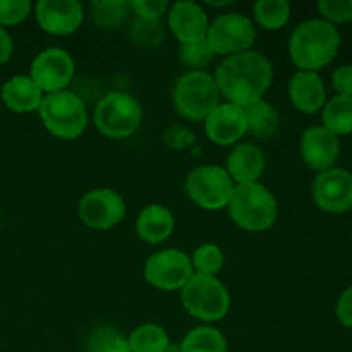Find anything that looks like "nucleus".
<instances>
[{"instance_id":"obj_1","label":"nucleus","mask_w":352,"mask_h":352,"mask_svg":"<svg viewBox=\"0 0 352 352\" xmlns=\"http://www.w3.org/2000/svg\"><path fill=\"white\" fill-rule=\"evenodd\" d=\"M213 78L220 95L244 109L263 100L274 81V67L263 54L250 50L223 58Z\"/></svg>"},{"instance_id":"obj_2","label":"nucleus","mask_w":352,"mask_h":352,"mask_svg":"<svg viewBox=\"0 0 352 352\" xmlns=\"http://www.w3.org/2000/svg\"><path fill=\"white\" fill-rule=\"evenodd\" d=\"M339 30L325 19H308L299 24L289 40V55L301 71L316 72L327 67L340 50Z\"/></svg>"},{"instance_id":"obj_3","label":"nucleus","mask_w":352,"mask_h":352,"mask_svg":"<svg viewBox=\"0 0 352 352\" xmlns=\"http://www.w3.org/2000/svg\"><path fill=\"white\" fill-rule=\"evenodd\" d=\"M230 219L248 232H263L270 229L278 217V205L270 189L260 182L237 184L229 205Z\"/></svg>"},{"instance_id":"obj_4","label":"nucleus","mask_w":352,"mask_h":352,"mask_svg":"<svg viewBox=\"0 0 352 352\" xmlns=\"http://www.w3.org/2000/svg\"><path fill=\"white\" fill-rule=\"evenodd\" d=\"M220 89L215 78L206 71H189L175 82L172 102L181 117L191 122H205L220 105Z\"/></svg>"},{"instance_id":"obj_5","label":"nucleus","mask_w":352,"mask_h":352,"mask_svg":"<svg viewBox=\"0 0 352 352\" xmlns=\"http://www.w3.org/2000/svg\"><path fill=\"white\" fill-rule=\"evenodd\" d=\"M38 113L48 133L58 140H76L88 126V110L85 102L69 89L45 95Z\"/></svg>"},{"instance_id":"obj_6","label":"nucleus","mask_w":352,"mask_h":352,"mask_svg":"<svg viewBox=\"0 0 352 352\" xmlns=\"http://www.w3.org/2000/svg\"><path fill=\"white\" fill-rule=\"evenodd\" d=\"M95 126L100 133L110 140H127L140 129L143 122V109L131 93H107L96 103Z\"/></svg>"},{"instance_id":"obj_7","label":"nucleus","mask_w":352,"mask_h":352,"mask_svg":"<svg viewBox=\"0 0 352 352\" xmlns=\"http://www.w3.org/2000/svg\"><path fill=\"white\" fill-rule=\"evenodd\" d=\"M181 291L182 306L195 318L219 322L229 313L230 294L217 277L195 274Z\"/></svg>"},{"instance_id":"obj_8","label":"nucleus","mask_w":352,"mask_h":352,"mask_svg":"<svg viewBox=\"0 0 352 352\" xmlns=\"http://www.w3.org/2000/svg\"><path fill=\"white\" fill-rule=\"evenodd\" d=\"M236 184L226 168L201 165L192 168L186 177V195L203 210L217 212L227 208Z\"/></svg>"},{"instance_id":"obj_9","label":"nucleus","mask_w":352,"mask_h":352,"mask_svg":"<svg viewBox=\"0 0 352 352\" xmlns=\"http://www.w3.org/2000/svg\"><path fill=\"white\" fill-rule=\"evenodd\" d=\"M256 40V30L250 17L241 12L222 14L212 21L206 33V41L215 55L244 54L250 52Z\"/></svg>"},{"instance_id":"obj_10","label":"nucleus","mask_w":352,"mask_h":352,"mask_svg":"<svg viewBox=\"0 0 352 352\" xmlns=\"http://www.w3.org/2000/svg\"><path fill=\"white\" fill-rule=\"evenodd\" d=\"M195 275L191 258L179 250H164L151 254L144 263V278L160 291H179Z\"/></svg>"},{"instance_id":"obj_11","label":"nucleus","mask_w":352,"mask_h":352,"mask_svg":"<svg viewBox=\"0 0 352 352\" xmlns=\"http://www.w3.org/2000/svg\"><path fill=\"white\" fill-rule=\"evenodd\" d=\"M72 76H74V60L64 48H47L31 62L30 78L45 95L67 89Z\"/></svg>"},{"instance_id":"obj_12","label":"nucleus","mask_w":352,"mask_h":352,"mask_svg":"<svg viewBox=\"0 0 352 352\" xmlns=\"http://www.w3.org/2000/svg\"><path fill=\"white\" fill-rule=\"evenodd\" d=\"M78 212L85 226L96 230H107L122 222L126 215V203L113 189L96 188L82 196Z\"/></svg>"},{"instance_id":"obj_13","label":"nucleus","mask_w":352,"mask_h":352,"mask_svg":"<svg viewBox=\"0 0 352 352\" xmlns=\"http://www.w3.org/2000/svg\"><path fill=\"white\" fill-rule=\"evenodd\" d=\"M313 199L327 213H346L352 208V174L344 168L320 172L313 182Z\"/></svg>"},{"instance_id":"obj_14","label":"nucleus","mask_w":352,"mask_h":352,"mask_svg":"<svg viewBox=\"0 0 352 352\" xmlns=\"http://www.w3.org/2000/svg\"><path fill=\"white\" fill-rule=\"evenodd\" d=\"M34 17L41 30L54 36L76 33L85 21V9L78 0H40Z\"/></svg>"},{"instance_id":"obj_15","label":"nucleus","mask_w":352,"mask_h":352,"mask_svg":"<svg viewBox=\"0 0 352 352\" xmlns=\"http://www.w3.org/2000/svg\"><path fill=\"white\" fill-rule=\"evenodd\" d=\"M299 151L309 168L316 172H325L339 160L340 141L336 134L323 126H313L302 133Z\"/></svg>"},{"instance_id":"obj_16","label":"nucleus","mask_w":352,"mask_h":352,"mask_svg":"<svg viewBox=\"0 0 352 352\" xmlns=\"http://www.w3.org/2000/svg\"><path fill=\"white\" fill-rule=\"evenodd\" d=\"M205 133L212 143L229 146L237 143L248 133L246 112L234 103H220L205 119Z\"/></svg>"},{"instance_id":"obj_17","label":"nucleus","mask_w":352,"mask_h":352,"mask_svg":"<svg viewBox=\"0 0 352 352\" xmlns=\"http://www.w3.org/2000/svg\"><path fill=\"white\" fill-rule=\"evenodd\" d=\"M168 28L181 45L195 43L206 38L208 33V16L199 3L191 0H181L168 7Z\"/></svg>"},{"instance_id":"obj_18","label":"nucleus","mask_w":352,"mask_h":352,"mask_svg":"<svg viewBox=\"0 0 352 352\" xmlns=\"http://www.w3.org/2000/svg\"><path fill=\"white\" fill-rule=\"evenodd\" d=\"M289 96L296 109L302 113H316L327 103V88L316 72L298 71L289 81Z\"/></svg>"},{"instance_id":"obj_19","label":"nucleus","mask_w":352,"mask_h":352,"mask_svg":"<svg viewBox=\"0 0 352 352\" xmlns=\"http://www.w3.org/2000/svg\"><path fill=\"white\" fill-rule=\"evenodd\" d=\"M267 167V158L260 146L253 143H243L234 148L227 157V174L234 184H250L258 182Z\"/></svg>"},{"instance_id":"obj_20","label":"nucleus","mask_w":352,"mask_h":352,"mask_svg":"<svg viewBox=\"0 0 352 352\" xmlns=\"http://www.w3.org/2000/svg\"><path fill=\"white\" fill-rule=\"evenodd\" d=\"M45 93L34 85L30 76H14L2 86V102L16 113L38 112Z\"/></svg>"},{"instance_id":"obj_21","label":"nucleus","mask_w":352,"mask_h":352,"mask_svg":"<svg viewBox=\"0 0 352 352\" xmlns=\"http://www.w3.org/2000/svg\"><path fill=\"white\" fill-rule=\"evenodd\" d=\"M175 227L174 215L164 205H148L140 212L136 220V232L143 243L162 244L172 236Z\"/></svg>"},{"instance_id":"obj_22","label":"nucleus","mask_w":352,"mask_h":352,"mask_svg":"<svg viewBox=\"0 0 352 352\" xmlns=\"http://www.w3.org/2000/svg\"><path fill=\"white\" fill-rule=\"evenodd\" d=\"M248 120V133L258 138L275 136L278 133V126H280V119L272 103L265 102V100H258V102L251 103V105L244 107Z\"/></svg>"},{"instance_id":"obj_23","label":"nucleus","mask_w":352,"mask_h":352,"mask_svg":"<svg viewBox=\"0 0 352 352\" xmlns=\"http://www.w3.org/2000/svg\"><path fill=\"white\" fill-rule=\"evenodd\" d=\"M323 127L330 133L346 136L352 133V96L337 95L325 103L322 110Z\"/></svg>"},{"instance_id":"obj_24","label":"nucleus","mask_w":352,"mask_h":352,"mask_svg":"<svg viewBox=\"0 0 352 352\" xmlns=\"http://www.w3.org/2000/svg\"><path fill=\"white\" fill-rule=\"evenodd\" d=\"M131 352H165L170 339L164 327L157 323H143L127 336Z\"/></svg>"},{"instance_id":"obj_25","label":"nucleus","mask_w":352,"mask_h":352,"mask_svg":"<svg viewBox=\"0 0 352 352\" xmlns=\"http://www.w3.org/2000/svg\"><path fill=\"white\" fill-rule=\"evenodd\" d=\"M253 16L263 30H282L291 19V3L287 0H258L253 6Z\"/></svg>"},{"instance_id":"obj_26","label":"nucleus","mask_w":352,"mask_h":352,"mask_svg":"<svg viewBox=\"0 0 352 352\" xmlns=\"http://www.w3.org/2000/svg\"><path fill=\"white\" fill-rule=\"evenodd\" d=\"M182 352H227V340L213 327H196L179 344Z\"/></svg>"},{"instance_id":"obj_27","label":"nucleus","mask_w":352,"mask_h":352,"mask_svg":"<svg viewBox=\"0 0 352 352\" xmlns=\"http://www.w3.org/2000/svg\"><path fill=\"white\" fill-rule=\"evenodd\" d=\"M93 19L103 30H116L129 19L131 6L127 0H96L91 3Z\"/></svg>"},{"instance_id":"obj_28","label":"nucleus","mask_w":352,"mask_h":352,"mask_svg":"<svg viewBox=\"0 0 352 352\" xmlns=\"http://www.w3.org/2000/svg\"><path fill=\"white\" fill-rule=\"evenodd\" d=\"M86 352H131L127 337L113 325H100L89 332Z\"/></svg>"},{"instance_id":"obj_29","label":"nucleus","mask_w":352,"mask_h":352,"mask_svg":"<svg viewBox=\"0 0 352 352\" xmlns=\"http://www.w3.org/2000/svg\"><path fill=\"white\" fill-rule=\"evenodd\" d=\"M191 265L195 274L215 277L223 267V253L217 244L205 243L195 250L191 256Z\"/></svg>"},{"instance_id":"obj_30","label":"nucleus","mask_w":352,"mask_h":352,"mask_svg":"<svg viewBox=\"0 0 352 352\" xmlns=\"http://www.w3.org/2000/svg\"><path fill=\"white\" fill-rule=\"evenodd\" d=\"M129 34L134 43L141 45V47H157L164 40V24L160 23V19L151 21L134 17L129 28Z\"/></svg>"},{"instance_id":"obj_31","label":"nucleus","mask_w":352,"mask_h":352,"mask_svg":"<svg viewBox=\"0 0 352 352\" xmlns=\"http://www.w3.org/2000/svg\"><path fill=\"white\" fill-rule=\"evenodd\" d=\"M213 57H215V54L210 48L206 38L195 41V43H186L179 47V58H181V62L188 65V67H192L195 71H203L213 60Z\"/></svg>"},{"instance_id":"obj_32","label":"nucleus","mask_w":352,"mask_h":352,"mask_svg":"<svg viewBox=\"0 0 352 352\" xmlns=\"http://www.w3.org/2000/svg\"><path fill=\"white\" fill-rule=\"evenodd\" d=\"M30 0H0V26H16L31 14Z\"/></svg>"},{"instance_id":"obj_33","label":"nucleus","mask_w":352,"mask_h":352,"mask_svg":"<svg viewBox=\"0 0 352 352\" xmlns=\"http://www.w3.org/2000/svg\"><path fill=\"white\" fill-rule=\"evenodd\" d=\"M318 10L333 26L352 21V0H320Z\"/></svg>"},{"instance_id":"obj_34","label":"nucleus","mask_w":352,"mask_h":352,"mask_svg":"<svg viewBox=\"0 0 352 352\" xmlns=\"http://www.w3.org/2000/svg\"><path fill=\"white\" fill-rule=\"evenodd\" d=\"M131 10L140 19L157 21L168 10L170 3L167 0H131Z\"/></svg>"},{"instance_id":"obj_35","label":"nucleus","mask_w":352,"mask_h":352,"mask_svg":"<svg viewBox=\"0 0 352 352\" xmlns=\"http://www.w3.org/2000/svg\"><path fill=\"white\" fill-rule=\"evenodd\" d=\"M332 86L337 95L352 96V65H340L333 71Z\"/></svg>"},{"instance_id":"obj_36","label":"nucleus","mask_w":352,"mask_h":352,"mask_svg":"<svg viewBox=\"0 0 352 352\" xmlns=\"http://www.w3.org/2000/svg\"><path fill=\"white\" fill-rule=\"evenodd\" d=\"M336 315L344 327L352 329V285L340 294L336 306Z\"/></svg>"},{"instance_id":"obj_37","label":"nucleus","mask_w":352,"mask_h":352,"mask_svg":"<svg viewBox=\"0 0 352 352\" xmlns=\"http://www.w3.org/2000/svg\"><path fill=\"white\" fill-rule=\"evenodd\" d=\"M165 141H167L168 146L182 150L195 141V134L184 127H170V129L165 131Z\"/></svg>"},{"instance_id":"obj_38","label":"nucleus","mask_w":352,"mask_h":352,"mask_svg":"<svg viewBox=\"0 0 352 352\" xmlns=\"http://www.w3.org/2000/svg\"><path fill=\"white\" fill-rule=\"evenodd\" d=\"M14 52V43L10 34L7 33L6 28L0 26V65L6 64L7 60H10Z\"/></svg>"},{"instance_id":"obj_39","label":"nucleus","mask_w":352,"mask_h":352,"mask_svg":"<svg viewBox=\"0 0 352 352\" xmlns=\"http://www.w3.org/2000/svg\"><path fill=\"white\" fill-rule=\"evenodd\" d=\"M206 3L212 7H226V6H230V3H232V0H223V2H213V0H208Z\"/></svg>"},{"instance_id":"obj_40","label":"nucleus","mask_w":352,"mask_h":352,"mask_svg":"<svg viewBox=\"0 0 352 352\" xmlns=\"http://www.w3.org/2000/svg\"><path fill=\"white\" fill-rule=\"evenodd\" d=\"M165 352H182V351H181V346H179V344H172L170 342V346L165 349Z\"/></svg>"}]
</instances>
